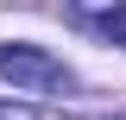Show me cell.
<instances>
[{
	"label": "cell",
	"instance_id": "obj_1",
	"mask_svg": "<svg viewBox=\"0 0 126 120\" xmlns=\"http://www.w3.org/2000/svg\"><path fill=\"white\" fill-rule=\"evenodd\" d=\"M0 82H13L19 95H63L69 70L38 44H0Z\"/></svg>",
	"mask_w": 126,
	"mask_h": 120
},
{
	"label": "cell",
	"instance_id": "obj_2",
	"mask_svg": "<svg viewBox=\"0 0 126 120\" xmlns=\"http://www.w3.org/2000/svg\"><path fill=\"white\" fill-rule=\"evenodd\" d=\"M101 32H107L113 44H126V0L113 6V13H101Z\"/></svg>",
	"mask_w": 126,
	"mask_h": 120
},
{
	"label": "cell",
	"instance_id": "obj_3",
	"mask_svg": "<svg viewBox=\"0 0 126 120\" xmlns=\"http://www.w3.org/2000/svg\"><path fill=\"white\" fill-rule=\"evenodd\" d=\"M0 120H25V114H6V107H0Z\"/></svg>",
	"mask_w": 126,
	"mask_h": 120
}]
</instances>
